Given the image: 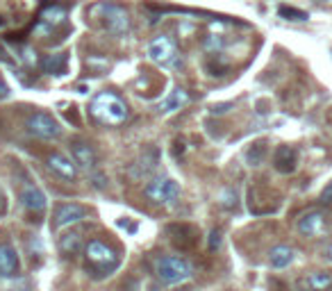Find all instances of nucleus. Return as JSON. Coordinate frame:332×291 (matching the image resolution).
<instances>
[{
	"mask_svg": "<svg viewBox=\"0 0 332 291\" xmlns=\"http://www.w3.org/2000/svg\"><path fill=\"white\" fill-rule=\"evenodd\" d=\"M9 94H12V89H9V84L5 82V77H0V100L9 98Z\"/></svg>",
	"mask_w": 332,
	"mask_h": 291,
	"instance_id": "7c9ffc66",
	"label": "nucleus"
},
{
	"mask_svg": "<svg viewBox=\"0 0 332 291\" xmlns=\"http://www.w3.org/2000/svg\"><path fill=\"white\" fill-rule=\"evenodd\" d=\"M71 153H73V162H75L77 166L87 168V171H94V168L98 166V155H96L94 146L89 141H73Z\"/></svg>",
	"mask_w": 332,
	"mask_h": 291,
	"instance_id": "2eb2a0df",
	"label": "nucleus"
},
{
	"mask_svg": "<svg viewBox=\"0 0 332 291\" xmlns=\"http://www.w3.org/2000/svg\"><path fill=\"white\" fill-rule=\"evenodd\" d=\"M16 55H18V62H21V64H25L27 69H34L37 64H41V62H39V57H37V50L30 48V46H21L16 50Z\"/></svg>",
	"mask_w": 332,
	"mask_h": 291,
	"instance_id": "b1692460",
	"label": "nucleus"
},
{
	"mask_svg": "<svg viewBox=\"0 0 332 291\" xmlns=\"http://www.w3.org/2000/svg\"><path fill=\"white\" fill-rule=\"evenodd\" d=\"M296 164H298V153L291 146H280L275 150V157H273V166H275L278 173H294Z\"/></svg>",
	"mask_w": 332,
	"mask_h": 291,
	"instance_id": "f3484780",
	"label": "nucleus"
},
{
	"mask_svg": "<svg viewBox=\"0 0 332 291\" xmlns=\"http://www.w3.org/2000/svg\"><path fill=\"white\" fill-rule=\"evenodd\" d=\"M307 284H310L312 291H328L332 287V275L323 273V271H319V273H310Z\"/></svg>",
	"mask_w": 332,
	"mask_h": 291,
	"instance_id": "4be33fe9",
	"label": "nucleus"
},
{
	"mask_svg": "<svg viewBox=\"0 0 332 291\" xmlns=\"http://www.w3.org/2000/svg\"><path fill=\"white\" fill-rule=\"evenodd\" d=\"M223 46V39L221 37H207L205 39V48H207V50H216V48H221Z\"/></svg>",
	"mask_w": 332,
	"mask_h": 291,
	"instance_id": "c85d7f7f",
	"label": "nucleus"
},
{
	"mask_svg": "<svg viewBox=\"0 0 332 291\" xmlns=\"http://www.w3.org/2000/svg\"><path fill=\"white\" fill-rule=\"evenodd\" d=\"M221 230H212V232H209V241H207V248L209 250H212V253H214V250H218V246H221Z\"/></svg>",
	"mask_w": 332,
	"mask_h": 291,
	"instance_id": "cd10ccee",
	"label": "nucleus"
},
{
	"mask_svg": "<svg viewBox=\"0 0 332 291\" xmlns=\"http://www.w3.org/2000/svg\"><path fill=\"white\" fill-rule=\"evenodd\" d=\"M221 205L226 207V210H234V207H237V191H234V189H226V191H223Z\"/></svg>",
	"mask_w": 332,
	"mask_h": 291,
	"instance_id": "a878e982",
	"label": "nucleus"
},
{
	"mask_svg": "<svg viewBox=\"0 0 332 291\" xmlns=\"http://www.w3.org/2000/svg\"><path fill=\"white\" fill-rule=\"evenodd\" d=\"M94 12L100 14L102 25H105V30L109 32L112 37L123 39V37L130 35L132 21H130V14H128V9H125V7H121V5L105 0V3H98V5H96Z\"/></svg>",
	"mask_w": 332,
	"mask_h": 291,
	"instance_id": "7ed1b4c3",
	"label": "nucleus"
},
{
	"mask_svg": "<svg viewBox=\"0 0 332 291\" xmlns=\"http://www.w3.org/2000/svg\"><path fill=\"white\" fill-rule=\"evenodd\" d=\"M298 232L307 237H319L325 232V216L321 212H310L298 221Z\"/></svg>",
	"mask_w": 332,
	"mask_h": 291,
	"instance_id": "a211bd4d",
	"label": "nucleus"
},
{
	"mask_svg": "<svg viewBox=\"0 0 332 291\" xmlns=\"http://www.w3.org/2000/svg\"><path fill=\"white\" fill-rule=\"evenodd\" d=\"M21 205L25 207L27 212H32V214H43L48 207L46 193H43L37 184H25L21 191Z\"/></svg>",
	"mask_w": 332,
	"mask_h": 291,
	"instance_id": "4468645a",
	"label": "nucleus"
},
{
	"mask_svg": "<svg viewBox=\"0 0 332 291\" xmlns=\"http://www.w3.org/2000/svg\"><path fill=\"white\" fill-rule=\"evenodd\" d=\"M5 25V18H0V27H3Z\"/></svg>",
	"mask_w": 332,
	"mask_h": 291,
	"instance_id": "f704fd0d",
	"label": "nucleus"
},
{
	"mask_svg": "<svg viewBox=\"0 0 332 291\" xmlns=\"http://www.w3.org/2000/svg\"><path fill=\"white\" fill-rule=\"evenodd\" d=\"M144 193L155 205H173L180 198V184L169 176H159V178H153V180L146 184Z\"/></svg>",
	"mask_w": 332,
	"mask_h": 291,
	"instance_id": "423d86ee",
	"label": "nucleus"
},
{
	"mask_svg": "<svg viewBox=\"0 0 332 291\" xmlns=\"http://www.w3.org/2000/svg\"><path fill=\"white\" fill-rule=\"evenodd\" d=\"M25 128L32 137L43 139V141H50V139H57L62 134V128L57 123V119H52L48 111H34V114L27 116Z\"/></svg>",
	"mask_w": 332,
	"mask_h": 291,
	"instance_id": "0eeeda50",
	"label": "nucleus"
},
{
	"mask_svg": "<svg viewBox=\"0 0 332 291\" xmlns=\"http://www.w3.org/2000/svg\"><path fill=\"white\" fill-rule=\"evenodd\" d=\"M7 212V202H5V193H3V189H0V216Z\"/></svg>",
	"mask_w": 332,
	"mask_h": 291,
	"instance_id": "2f4dec72",
	"label": "nucleus"
},
{
	"mask_svg": "<svg viewBox=\"0 0 332 291\" xmlns=\"http://www.w3.org/2000/svg\"><path fill=\"white\" fill-rule=\"evenodd\" d=\"M82 248H85V244H82V235H80V232L71 230V232H64V235L60 237V250H62V255L73 257V255L80 253Z\"/></svg>",
	"mask_w": 332,
	"mask_h": 291,
	"instance_id": "412c9836",
	"label": "nucleus"
},
{
	"mask_svg": "<svg viewBox=\"0 0 332 291\" xmlns=\"http://www.w3.org/2000/svg\"><path fill=\"white\" fill-rule=\"evenodd\" d=\"M278 14H280L282 18H287V21H307V12H302V9H296V7H287V5H282L280 9H278Z\"/></svg>",
	"mask_w": 332,
	"mask_h": 291,
	"instance_id": "393cba45",
	"label": "nucleus"
},
{
	"mask_svg": "<svg viewBox=\"0 0 332 291\" xmlns=\"http://www.w3.org/2000/svg\"><path fill=\"white\" fill-rule=\"evenodd\" d=\"M328 259L332 261V246H330V248H328Z\"/></svg>",
	"mask_w": 332,
	"mask_h": 291,
	"instance_id": "72a5a7b5",
	"label": "nucleus"
},
{
	"mask_svg": "<svg viewBox=\"0 0 332 291\" xmlns=\"http://www.w3.org/2000/svg\"><path fill=\"white\" fill-rule=\"evenodd\" d=\"M46 166L50 168L52 173H55L60 180H66V182H73L77 178V164L73 162L71 157H66V155L62 153H52L48 155L46 159Z\"/></svg>",
	"mask_w": 332,
	"mask_h": 291,
	"instance_id": "f8f14e48",
	"label": "nucleus"
},
{
	"mask_svg": "<svg viewBox=\"0 0 332 291\" xmlns=\"http://www.w3.org/2000/svg\"><path fill=\"white\" fill-rule=\"evenodd\" d=\"M87 216H89V212L80 202H62V205H57L55 214H52L50 227L52 230H64V227H71L75 223L85 221Z\"/></svg>",
	"mask_w": 332,
	"mask_h": 291,
	"instance_id": "6e6552de",
	"label": "nucleus"
},
{
	"mask_svg": "<svg viewBox=\"0 0 332 291\" xmlns=\"http://www.w3.org/2000/svg\"><path fill=\"white\" fill-rule=\"evenodd\" d=\"M85 257H87V271L94 275L96 280H102L112 275L121 264V255L105 244L102 239H91L85 246Z\"/></svg>",
	"mask_w": 332,
	"mask_h": 291,
	"instance_id": "f03ea898",
	"label": "nucleus"
},
{
	"mask_svg": "<svg viewBox=\"0 0 332 291\" xmlns=\"http://www.w3.org/2000/svg\"><path fill=\"white\" fill-rule=\"evenodd\" d=\"M66 18H68V12L64 7H60V5L46 7L41 14H39V21H37V25H34V32H39V35H50L55 27L64 25Z\"/></svg>",
	"mask_w": 332,
	"mask_h": 291,
	"instance_id": "9d476101",
	"label": "nucleus"
},
{
	"mask_svg": "<svg viewBox=\"0 0 332 291\" xmlns=\"http://www.w3.org/2000/svg\"><path fill=\"white\" fill-rule=\"evenodd\" d=\"M89 114L98 121L100 125H109V128H116V125H123L130 116V109L125 105V100L121 96H116L114 91H98L94 96L89 105Z\"/></svg>",
	"mask_w": 332,
	"mask_h": 291,
	"instance_id": "f257e3e1",
	"label": "nucleus"
},
{
	"mask_svg": "<svg viewBox=\"0 0 332 291\" xmlns=\"http://www.w3.org/2000/svg\"><path fill=\"white\" fill-rule=\"evenodd\" d=\"M264 155H266V146L262 141H257L246 150V162L251 164V166H260L262 159H264Z\"/></svg>",
	"mask_w": 332,
	"mask_h": 291,
	"instance_id": "5701e85b",
	"label": "nucleus"
},
{
	"mask_svg": "<svg viewBox=\"0 0 332 291\" xmlns=\"http://www.w3.org/2000/svg\"><path fill=\"white\" fill-rule=\"evenodd\" d=\"M159 164V150L157 148H146L144 153L139 155V159L128 168V176L132 180H144V178H150L155 171H157Z\"/></svg>",
	"mask_w": 332,
	"mask_h": 291,
	"instance_id": "1a4fd4ad",
	"label": "nucleus"
},
{
	"mask_svg": "<svg viewBox=\"0 0 332 291\" xmlns=\"http://www.w3.org/2000/svg\"><path fill=\"white\" fill-rule=\"evenodd\" d=\"M148 60L155 62L157 66L171 69V66L180 64V52H178V43L173 41V37L169 35H159L148 43Z\"/></svg>",
	"mask_w": 332,
	"mask_h": 291,
	"instance_id": "39448f33",
	"label": "nucleus"
},
{
	"mask_svg": "<svg viewBox=\"0 0 332 291\" xmlns=\"http://www.w3.org/2000/svg\"><path fill=\"white\" fill-rule=\"evenodd\" d=\"M155 273L164 284H182L193 275V269L184 257L164 255L155 261Z\"/></svg>",
	"mask_w": 332,
	"mask_h": 291,
	"instance_id": "20e7f679",
	"label": "nucleus"
},
{
	"mask_svg": "<svg viewBox=\"0 0 332 291\" xmlns=\"http://www.w3.org/2000/svg\"><path fill=\"white\" fill-rule=\"evenodd\" d=\"M7 291H27V287H16V289H7Z\"/></svg>",
	"mask_w": 332,
	"mask_h": 291,
	"instance_id": "473e14b6",
	"label": "nucleus"
},
{
	"mask_svg": "<svg viewBox=\"0 0 332 291\" xmlns=\"http://www.w3.org/2000/svg\"><path fill=\"white\" fill-rule=\"evenodd\" d=\"M294 248H289V246H273L271 250H268V264L273 266V269H287V266L294 261Z\"/></svg>",
	"mask_w": 332,
	"mask_h": 291,
	"instance_id": "aec40b11",
	"label": "nucleus"
},
{
	"mask_svg": "<svg viewBox=\"0 0 332 291\" xmlns=\"http://www.w3.org/2000/svg\"><path fill=\"white\" fill-rule=\"evenodd\" d=\"M189 100H191L189 91L182 89V86H175V89L166 96L162 103L157 105V111H159V114H173V111H180V109L187 107Z\"/></svg>",
	"mask_w": 332,
	"mask_h": 291,
	"instance_id": "dca6fc26",
	"label": "nucleus"
},
{
	"mask_svg": "<svg viewBox=\"0 0 332 291\" xmlns=\"http://www.w3.org/2000/svg\"><path fill=\"white\" fill-rule=\"evenodd\" d=\"M41 71L50 75H66L68 71V52H52L41 60Z\"/></svg>",
	"mask_w": 332,
	"mask_h": 291,
	"instance_id": "6ab92c4d",
	"label": "nucleus"
},
{
	"mask_svg": "<svg viewBox=\"0 0 332 291\" xmlns=\"http://www.w3.org/2000/svg\"><path fill=\"white\" fill-rule=\"evenodd\" d=\"M321 205H332V182L328 184V187L323 189V191H321Z\"/></svg>",
	"mask_w": 332,
	"mask_h": 291,
	"instance_id": "c756f323",
	"label": "nucleus"
},
{
	"mask_svg": "<svg viewBox=\"0 0 332 291\" xmlns=\"http://www.w3.org/2000/svg\"><path fill=\"white\" fill-rule=\"evenodd\" d=\"M166 232H169L171 241H173V244L178 246L182 253L196 248V244H198V230L193 225H187V223H175V225L166 227Z\"/></svg>",
	"mask_w": 332,
	"mask_h": 291,
	"instance_id": "9b49d317",
	"label": "nucleus"
},
{
	"mask_svg": "<svg viewBox=\"0 0 332 291\" xmlns=\"http://www.w3.org/2000/svg\"><path fill=\"white\" fill-rule=\"evenodd\" d=\"M21 271V261H18V253L9 241L0 244V278H16Z\"/></svg>",
	"mask_w": 332,
	"mask_h": 291,
	"instance_id": "ddd939ff",
	"label": "nucleus"
},
{
	"mask_svg": "<svg viewBox=\"0 0 332 291\" xmlns=\"http://www.w3.org/2000/svg\"><path fill=\"white\" fill-rule=\"evenodd\" d=\"M232 107H234V103H214L212 107H209V114L221 116V114H228Z\"/></svg>",
	"mask_w": 332,
	"mask_h": 291,
	"instance_id": "bb28decb",
	"label": "nucleus"
}]
</instances>
